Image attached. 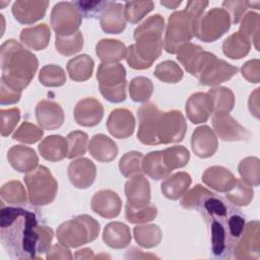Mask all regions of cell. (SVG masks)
<instances>
[{"mask_svg": "<svg viewBox=\"0 0 260 260\" xmlns=\"http://www.w3.org/2000/svg\"><path fill=\"white\" fill-rule=\"evenodd\" d=\"M1 81L21 90L32 80L39 66L38 58L15 40L5 41L0 48Z\"/></svg>", "mask_w": 260, "mask_h": 260, "instance_id": "cell-4", "label": "cell"}, {"mask_svg": "<svg viewBox=\"0 0 260 260\" xmlns=\"http://www.w3.org/2000/svg\"><path fill=\"white\" fill-rule=\"evenodd\" d=\"M204 50L195 44L187 43L182 45L177 51V60L183 65L185 70L192 76H195Z\"/></svg>", "mask_w": 260, "mask_h": 260, "instance_id": "cell-35", "label": "cell"}, {"mask_svg": "<svg viewBox=\"0 0 260 260\" xmlns=\"http://www.w3.org/2000/svg\"><path fill=\"white\" fill-rule=\"evenodd\" d=\"M238 71L239 68L237 66L218 59L214 54L205 51L195 77L201 85L215 86L231 79Z\"/></svg>", "mask_w": 260, "mask_h": 260, "instance_id": "cell-8", "label": "cell"}, {"mask_svg": "<svg viewBox=\"0 0 260 260\" xmlns=\"http://www.w3.org/2000/svg\"><path fill=\"white\" fill-rule=\"evenodd\" d=\"M254 190L252 186L245 183L242 179H237L234 186L225 192L226 199L236 206H247L252 201Z\"/></svg>", "mask_w": 260, "mask_h": 260, "instance_id": "cell-41", "label": "cell"}, {"mask_svg": "<svg viewBox=\"0 0 260 260\" xmlns=\"http://www.w3.org/2000/svg\"><path fill=\"white\" fill-rule=\"evenodd\" d=\"M142 171L153 180L166 179L171 171L165 165L162 150L148 152L142 159Z\"/></svg>", "mask_w": 260, "mask_h": 260, "instance_id": "cell-37", "label": "cell"}, {"mask_svg": "<svg viewBox=\"0 0 260 260\" xmlns=\"http://www.w3.org/2000/svg\"><path fill=\"white\" fill-rule=\"evenodd\" d=\"M153 92L152 81L144 76L134 77L130 81L129 94L133 102L146 103Z\"/></svg>", "mask_w": 260, "mask_h": 260, "instance_id": "cell-44", "label": "cell"}, {"mask_svg": "<svg viewBox=\"0 0 260 260\" xmlns=\"http://www.w3.org/2000/svg\"><path fill=\"white\" fill-rule=\"evenodd\" d=\"M211 194L209 190L201 185H196L188 192L186 191L181 199V205L186 209H197L204 198Z\"/></svg>", "mask_w": 260, "mask_h": 260, "instance_id": "cell-55", "label": "cell"}, {"mask_svg": "<svg viewBox=\"0 0 260 260\" xmlns=\"http://www.w3.org/2000/svg\"><path fill=\"white\" fill-rule=\"evenodd\" d=\"M218 141L215 133L207 125L197 127L191 137L193 152L201 158L212 156L217 150Z\"/></svg>", "mask_w": 260, "mask_h": 260, "instance_id": "cell-21", "label": "cell"}, {"mask_svg": "<svg viewBox=\"0 0 260 260\" xmlns=\"http://www.w3.org/2000/svg\"><path fill=\"white\" fill-rule=\"evenodd\" d=\"M103 241L113 249L126 248L131 242L130 229L123 222L112 221L104 229Z\"/></svg>", "mask_w": 260, "mask_h": 260, "instance_id": "cell-30", "label": "cell"}, {"mask_svg": "<svg viewBox=\"0 0 260 260\" xmlns=\"http://www.w3.org/2000/svg\"><path fill=\"white\" fill-rule=\"evenodd\" d=\"M162 113L153 103L142 105L138 111V140L145 145H158V132Z\"/></svg>", "mask_w": 260, "mask_h": 260, "instance_id": "cell-11", "label": "cell"}, {"mask_svg": "<svg viewBox=\"0 0 260 260\" xmlns=\"http://www.w3.org/2000/svg\"><path fill=\"white\" fill-rule=\"evenodd\" d=\"M241 73L249 82L258 83L260 81V61L253 59L246 62L241 68Z\"/></svg>", "mask_w": 260, "mask_h": 260, "instance_id": "cell-59", "label": "cell"}, {"mask_svg": "<svg viewBox=\"0 0 260 260\" xmlns=\"http://www.w3.org/2000/svg\"><path fill=\"white\" fill-rule=\"evenodd\" d=\"M153 75L165 83H178L183 78V70L172 60H166L156 65Z\"/></svg>", "mask_w": 260, "mask_h": 260, "instance_id": "cell-46", "label": "cell"}, {"mask_svg": "<svg viewBox=\"0 0 260 260\" xmlns=\"http://www.w3.org/2000/svg\"><path fill=\"white\" fill-rule=\"evenodd\" d=\"M90 207L100 216L111 219L119 215L122 208V201L116 192L112 190H100L92 196Z\"/></svg>", "mask_w": 260, "mask_h": 260, "instance_id": "cell-18", "label": "cell"}, {"mask_svg": "<svg viewBox=\"0 0 260 260\" xmlns=\"http://www.w3.org/2000/svg\"><path fill=\"white\" fill-rule=\"evenodd\" d=\"M109 2L110 1H76L73 3L82 15L89 18L96 15L100 17Z\"/></svg>", "mask_w": 260, "mask_h": 260, "instance_id": "cell-56", "label": "cell"}, {"mask_svg": "<svg viewBox=\"0 0 260 260\" xmlns=\"http://www.w3.org/2000/svg\"><path fill=\"white\" fill-rule=\"evenodd\" d=\"M242 180L250 186H258L260 180V160L255 156L243 158L238 166Z\"/></svg>", "mask_w": 260, "mask_h": 260, "instance_id": "cell-45", "label": "cell"}, {"mask_svg": "<svg viewBox=\"0 0 260 260\" xmlns=\"http://www.w3.org/2000/svg\"><path fill=\"white\" fill-rule=\"evenodd\" d=\"M259 87L255 88V90L250 94L248 102L251 114L257 119L259 118Z\"/></svg>", "mask_w": 260, "mask_h": 260, "instance_id": "cell-62", "label": "cell"}, {"mask_svg": "<svg viewBox=\"0 0 260 260\" xmlns=\"http://www.w3.org/2000/svg\"><path fill=\"white\" fill-rule=\"evenodd\" d=\"M142 159L143 154L139 151L126 152L119 161L120 173L127 178H130L137 174H141V172H143Z\"/></svg>", "mask_w": 260, "mask_h": 260, "instance_id": "cell-51", "label": "cell"}, {"mask_svg": "<svg viewBox=\"0 0 260 260\" xmlns=\"http://www.w3.org/2000/svg\"><path fill=\"white\" fill-rule=\"evenodd\" d=\"M100 234V223L87 214L62 222L57 229L58 241L68 248H77L94 241Z\"/></svg>", "mask_w": 260, "mask_h": 260, "instance_id": "cell-6", "label": "cell"}, {"mask_svg": "<svg viewBox=\"0 0 260 260\" xmlns=\"http://www.w3.org/2000/svg\"><path fill=\"white\" fill-rule=\"evenodd\" d=\"M160 4L169 9H175L182 4V1H160Z\"/></svg>", "mask_w": 260, "mask_h": 260, "instance_id": "cell-64", "label": "cell"}, {"mask_svg": "<svg viewBox=\"0 0 260 260\" xmlns=\"http://www.w3.org/2000/svg\"><path fill=\"white\" fill-rule=\"evenodd\" d=\"M165 19L160 14L146 18L134 29L135 44L127 48L126 61L136 70L149 68L160 56L162 50V32Z\"/></svg>", "mask_w": 260, "mask_h": 260, "instance_id": "cell-3", "label": "cell"}, {"mask_svg": "<svg viewBox=\"0 0 260 260\" xmlns=\"http://www.w3.org/2000/svg\"><path fill=\"white\" fill-rule=\"evenodd\" d=\"M29 202L36 206L52 203L58 192V183L50 170L45 166H38L24 176Z\"/></svg>", "mask_w": 260, "mask_h": 260, "instance_id": "cell-7", "label": "cell"}, {"mask_svg": "<svg viewBox=\"0 0 260 260\" xmlns=\"http://www.w3.org/2000/svg\"><path fill=\"white\" fill-rule=\"evenodd\" d=\"M237 178L233 173L220 166L208 168L202 175L203 183L218 192H228L236 183Z\"/></svg>", "mask_w": 260, "mask_h": 260, "instance_id": "cell-26", "label": "cell"}, {"mask_svg": "<svg viewBox=\"0 0 260 260\" xmlns=\"http://www.w3.org/2000/svg\"><path fill=\"white\" fill-rule=\"evenodd\" d=\"M89 153L101 162H110L118 154V146L114 140L105 134H95L88 143Z\"/></svg>", "mask_w": 260, "mask_h": 260, "instance_id": "cell-28", "label": "cell"}, {"mask_svg": "<svg viewBox=\"0 0 260 260\" xmlns=\"http://www.w3.org/2000/svg\"><path fill=\"white\" fill-rule=\"evenodd\" d=\"M74 120L83 127H93L98 125L104 117L103 105L94 98L80 100L74 108Z\"/></svg>", "mask_w": 260, "mask_h": 260, "instance_id": "cell-19", "label": "cell"}, {"mask_svg": "<svg viewBox=\"0 0 260 260\" xmlns=\"http://www.w3.org/2000/svg\"><path fill=\"white\" fill-rule=\"evenodd\" d=\"M251 49V41L237 31L228 37L222 43V52L223 54L233 59L239 60L248 55Z\"/></svg>", "mask_w": 260, "mask_h": 260, "instance_id": "cell-36", "label": "cell"}, {"mask_svg": "<svg viewBox=\"0 0 260 260\" xmlns=\"http://www.w3.org/2000/svg\"><path fill=\"white\" fill-rule=\"evenodd\" d=\"M10 166L19 173H28L38 167L39 157L36 151L27 146L13 145L7 151Z\"/></svg>", "mask_w": 260, "mask_h": 260, "instance_id": "cell-25", "label": "cell"}, {"mask_svg": "<svg viewBox=\"0 0 260 260\" xmlns=\"http://www.w3.org/2000/svg\"><path fill=\"white\" fill-rule=\"evenodd\" d=\"M47 259H72V255L68 247L64 246L60 242L51 247L47 252Z\"/></svg>", "mask_w": 260, "mask_h": 260, "instance_id": "cell-61", "label": "cell"}, {"mask_svg": "<svg viewBox=\"0 0 260 260\" xmlns=\"http://www.w3.org/2000/svg\"><path fill=\"white\" fill-rule=\"evenodd\" d=\"M197 210L209 222L212 254L230 257L246 225L245 218L213 193L204 198Z\"/></svg>", "mask_w": 260, "mask_h": 260, "instance_id": "cell-2", "label": "cell"}, {"mask_svg": "<svg viewBox=\"0 0 260 260\" xmlns=\"http://www.w3.org/2000/svg\"><path fill=\"white\" fill-rule=\"evenodd\" d=\"M107 129L115 138H128L135 130V118L127 109H115L108 117Z\"/></svg>", "mask_w": 260, "mask_h": 260, "instance_id": "cell-20", "label": "cell"}, {"mask_svg": "<svg viewBox=\"0 0 260 260\" xmlns=\"http://www.w3.org/2000/svg\"><path fill=\"white\" fill-rule=\"evenodd\" d=\"M0 133L6 137L12 133L20 120V111L18 108L1 109L0 110Z\"/></svg>", "mask_w": 260, "mask_h": 260, "instance_id": "cell-54", "label": "cell"}, {"mask_svg": "<svg viewBox=\"0 0 260 260\" xmlns=\"http://www.w3.org/2000/svg\"><path fill=\"white\" fill-rule=\"evenodd\" d=\"M162 158L167 168L172 172L176 169L184 168L188 164L190 152L185 146L175 145L162 150Z\"/></svg>", "mask_w": 260, "mask_h": 260, "instance_id": "cell-43", "label": "cell"}, {"mask_svg": "<svg viewBox=\"0 0 260 260\" xmlns=\"http://www.w3.org/2000/svg\"><path fill=\"white\" fill-rule=\"evenodd\" d=\"M100 24L106 34L118 35L122 32L126 27L123 5L110 1L100 16Z\"/></svg>", "mask_w": 260, "mask_h": 260, "instance_id": "cell-24", "label": "cell"}, {"mask_svg": "<svg viewBox=\"0 0 260 260\" xmlns=\"http://www.w3.org/2000/svg\"><path fill=\"white\" fill-rule=\"evenodd\" d=\"M259 30H260V15L256 12L246 13L241 20L239 27V32L247 37L250 41L252 40L255 46V49L259 51Z\"/></svg>", "mask_w": 260, "mask_h": 260, "instance_id": "cell-48", "label": "cell"}, {"mask_svg": "<svg viewBox=\"0 0 260 260\" xmlns=\"http://www.w3.org/2000/svg\"><path fill=\"white\" fill-rule=\"evenodd\" d=\"M222 7L230 14L231 21L235 24H237L242 19V17L244 16V13L249 8L248 1H237V0L223 1Z\"/></svg>", "mask_w": 260, "mask_h": 260, "instance_id": "cell-57", "label": "cell"}, {"mask_svg": "<svg viewBox=\"0 0 260 260\" xmlns=\"http://www.w3.org/2000/svg\"><path fill=\"white\" fill-rule=\"evenodd\" d=\"M133 236L140 247L149 249L156 247L160 243L162 232L156 224H143L136 225L133 229Z\"/></svg>", "mask_w": 260, "mask_h": 260, "instance_id": "cell-39", "label": "cell"}, {"mask_svg": "<svg viewBox=\"0 0 260 260\" xmlns=\"http://www.w3.org/2000/svg\"><path fill=\"white\" fill-rule=\"evenodd\" d=\"M154 8V3L146 1H129L124 6V16L126 21L135 24L138 23L146 14Z\"/></svg>", "mask_w": 260, "mask_h": 260, "instance_id": "cell-47", "label": "cell"}, {"mask_svg": "<svg viewBox=\"0 0 260 260\" xmlns=\"http://www.w3.org/2000/svg\"><path fill=\"white\" fill-rule=\"evenodd\" d=\"M19 39L29 49L35 51L44 50L49 45L51 30L46 23H40L23 28L19 35Z\"/></svg>", "mask_w": 260, "mask_h": 260, "instance_id": "cell-29", "label": "cell"}, {"mask_svg": "<svg viewBox=\"0 0 260 260\" xmlns=\"http://www.w3.org/2000/svg\"><path fill=\"white\" fill-rule=\"evenodd\" d=\"M230 14L223 8L214 7L203 14L197 22L194 37L202 42H215L231 27Z\"/></svg>", "mask_w": 260, "mask_h": 260, "instance_id": "cell-9", "label": "cell"}, {"mask_svg": "<svg viewBox=\"0 0 260 260\" xmlns=\"http://www.w3.org/2000/svg\"><path fill=\"white\" fill-rule=\"evenodd\" d=\"M125 215L130 223H146L156 217L157 208L150 202L142 207H132L126 203Z\"/></svg>", "mask_w": 260, "mask_h": 260, "instance_id": "cell-50", "label": "cell"}, {"mask_svg": "<svg viewBox=\"0 0 260 260\" xmlns=\"http://www.w3.org/2000/svg\"><path fill=\"white\" fill-rule=\"evenodd\" d=\"M39 80L47 87H58L66 82V74L64 69L59 65L49 64L40 70Z\"/></svg>", "mask_w": 260, "mask_h": 260, "instance_id": "cell-49", "label": "cell"}, {"mask_svg": "<svg viewBox=\"0 0 260 260\" xmlns=\"http://www.w3.org/2000/svg\"><path fill=\"white\" fill-rule=\"evenodd\" d=\"M212 126L217 136L223 141H244L250 137V132L230 114H214Z\"/></svg>", "mask_w": 260, "mask_h": 260, "instance_id": "cell-14", "label": "cell"}, {"mask_svg": "<svg viewBox=\"0 0 260 260\" xmlns=\"http://www.w3.org/2000/svg\"><path fill=\"white\" fill-rule=\"evenodd\" d=\"M208 4V1H188L184 10L170 15L162 41L166 52L176 54L182 45L190 43L194 37L197 22Z\"/></svg>", "mask_w": 260, "mask_h": 260, "instance_id": "cell-5", "label": "cell"}, {"mask_svg": "<svg viewBox=\"0 0 260 260\" xmlns=\"http://www.w3.org/2000/svg\"><path fill=\"white\" fill-rule=\"evenodd\" d=\"M43 128L24 121L13 133L12 139L25 144H32L41 140L44 135Z\"/></svg>", "mask_w": 260, "mask_h": 260, "instance_id": "cell-53", "label": "cell"}, {"mask_svg": "<svg viewBox=\"0 0 260 260\" xmlns=\"http://www.w3.org/2000/svg\"><path fill=\"white\" fill-rule=\"evenodd\" d=\"M1 200L11 205H22L26 202L27 194L23 185L17 181H9L5 183L0 190Z\"/></svg>", "mask_w": 260, "mask_h": 260, "instance_id": "cell-42", "label": "cell"}, {"mask_svg": "<svg viewBox=\"0 0 260 260\" xmlns=\"http://www.w3.org/2000/svg\"><path fill=\"white\" fill-rule=\"evenodd\" d=\"M82 14L73 2H58L51 11V26L56 36H70L79 30Z\"/></svg>", "mask_w": 260, "mask_h": 260, "instance_id": "cell-10", "label": "cell"}, {"mask_svg": "<svg viewBox=\"0 0 260 260\" xmlns=\"http://www.w3.org/2000/svg\"><path fill=\"white\" fill-rule=\"evenodd\" d=\"M259 221L248 222L238 242L234 247V255L237 259H258L260 257V232Z\"/></svg>", "mask_w": 260, "mask_h": 260, "instance_id": "cell-13", "label": "cell"}, {"mask_svg": "<svg viewBox=\"0 0 260 260\" xmlns=\"http://www.w3.org/2000/svg\"><path fill=\"white\" fill-rule=\"evenodd\" d=\"M126 86L127 81L123 82L120 85L114 86V87H103L99 86L100 92L102 95L110 103H122L126 100Z\"/></svg>", "mask_w": 260, "mask_h": 260, "instance_id": "cell-58", "label": "cell"}, {"mask_svg": "<svg viewBox=\"0 0 260 260\" xmlns=\"http://www.w3.org/2000/svg\"><path fill=\"white\" fill-rule=\"evenodd\" d=\"M95 54L102 63H119L126 58L127 48L119 40L103 39L95 46Z\"/></svg>", "mask_w": 260, "mask_h": 260, "instance_id": "cell-31", "label": "cell"}, {"mask_svg": "<svg viewBox=\"0 0 260 260\" xmlns=\"http://www.w3.org/2000/svg\"><path fill=\"white\" fill-rule=\"evenodd\" d=\"M212 103L213 114H229L235 106L234 92L224 86H217L208 90Z\"/></svg>", "mask_w": 260, "mask_h": 260, "instance_id": "cell-38", "label": "cell"}, {"mask_svg": "<svg viewBox=\"0 0 260 260\" xmlns=\"http://www.w3.org/2000/svg\"><path fill=\"white\" fill-rule=\"evenodd\" d=\"M56 50L59 54L69 57L73 56L83 48V36L80 30L70 36H56Z\"/></svg>", "mask_w": 260, "mask_h": 260, "instance_id": "cell-40", "label": "cell"}, {"mask_svg": "<svg viewBox=\"0 0 260 260\" xmlns=\"http://www.w3.org/2000/svg\"><path fill=\"white\" fill-rule=\"evenodd\" d=\"M74 258L75 259H90V258H93V252L89 248H84V249L76 251Z\"/></svg>", "mask_w": 260, "mask_h": 260, "instance_id": "cell-63", "label": "cell"}, {"mask_svg": "<svg viewBox=\"0 0 260 260\" xmlns=\"http://www.w3.org/2000/svg\"><path fill=\"white\" fill-rule=\"evenodd\" d=\"M94 62L90 56L81 54L71 58L66 65V69L70 79L81 82L89 79L92 75Z\"/></svg>", "mask_w": 260, "mask_h": 260, "instance_id": "cell-34", "label": "cell"}, {"mask_svg": "<svg viewBox=\"0 0 260 260\" xmlns=\"http://www.w3.org/2000/svg\"><path fill=\"white\" fill-rule=\"evenodd\" d=\"M187 130V123L184 115L177 110L164 112L158 132L159 144L181 142Z\"/></svg>", "mask_w": 260, "mask_h": 260, "instance_id": "cell-12", "label": "cell"}, {"mask_svg": "<svg viewBox=\"0 0 260 260\" xmlns=\"http://www.w3.org/2000/svg\"><path fill=\"white\" fill-rule=\"evenodd\" d=\"M127 204L132 207H142L150 201V185L141 174L132 176L125 184Z\"/></svg>", "mask_w": 260, "mask_h": 260, "instance_id": "cell-22", "label": "cell"}, {"mask_svg": "<svg viewBox=\"0 0 260 260\" xmlns=\"http://www.w3.org/2000/svg\"><path fill=\"white\" fill-rule=\"evenodd\" d=\"M67 173L70 183L75 188L87 189L95 180L96 168L90 159L80 157L69 164Z\"/></svg>", "mask_w": 260, "mask_h": 260, "instance_id": "cell-17", "label": "cell"}, {"mask_svg": "<svg viewBox=\"0 0 260 260\" xmlns=\"http://www.w3.org/2000/svg\"><path fill=\"white\" fill-rule=\"evenodd\" d=\"M36 118L41 128L55 130L64 123V112L62 107L53 101L42 100L36 106Z\"/></svg>", "mask_w": 260, "mask_h": 260, "instance_id": "cell-16", "label": "cell"}, {"mask_svg": "<svg viewBox=\"0 0 260 260\" xmlns=\"http://www.w3.org/2000/svg\"><path fill=\"white\" fill-rule=\"evenodd\" d=\"M68 153L67 157L72 159L85 154L88 147V136L83 131H72L68 133L67 137Z\"/></svg>", "mask_w": 260, "mask_h": 260, "instance_id": "cell-52", "label": "cell"}, {"mask_svg": "<svg viewBox=\"0 0 260 260\" xmlns=\"http://www.w3.org/2000/svg\"><path fill=\"white\" fill-rule=\"evenodd\" d=\"M21 92V90L14 89L0 80V104L2 106L16 104L20 100Z\"/></svg>", "mask_w": 260, "mask_h": 260, "instance_id": "cell-60", "label": "cell"}, {"mask_svg": "<svg viewBox=\"0 0 260 260\" xmlns=\"http://www.w3.org/2000/svg\"><path fill=\"white\" fill-rule=\"evenodd\" d=\"M192 183L191 176L186 172H178L171 176L161 183L160 189L162 194L171 200H177L184 195Z\"/></svg>", "mask_w": 260, "mask_h": 260, "instance_id": "cell-33", "label": "cell"}, {"mask_svg": "<svg viewBox=\"0 0 260 260\" xmlns=\"http://www.w3.org/2000/svg\"><path fill=\"white\" fill-rule=\"evenodd\" d=\"M186 114L193 124L206 122L212 114L211 99L206 92H195L186 103Z\"/></svg>", "mask_w": 260, "mask_h": 260, "instance_id": "cell-23", "label": "cell"}, {"mask_svg": "<svg viewBox=\"0 0 260 260\" xmlns=\"http://www.w3.org/2000/svg\"><path fill=\"white\" fill-rule=\"evenodd\" d=\"M99 86L114 87L126 80L125 67L120 63H101L96 71Z\"/></svg>", "mask_w": 260, "mask_h": 260, "instance_id": "cell-32", "label": "cell"}, {"mask_svg": "<svg viewBox=\"0 0 260 260\" xmlns=\"http://www.w3.org/2000/svg\"><path fill=\"white\" fill-rule=\"evenodd\" d=\"M42 225L34 212L19 206H4L1 202L0 239L12 259H36L40 254Z\"/></svg>", "mask_w": 260, "mask_h": 260, "instance_id": "cell-1", "label": "cell"}, {"mask_svg": "<svg viewBox=\"0 0 260 260\" xmlns=\"http://www.w3.org/2000/svg\"><path fill=\"white\" fill-rule=\"evenodd\" d=\"M50 2L46 0H17L12 4L14 18L22 24H31L44 18Z\"/></svg>", "mask_w": 260, "mask_h": 260, "instance_id": "cell-15", "label": "cell"}, {"mask_svg": "<svg viewBox=\"0 0 260 260\" xmlns=\"http://www.w3.org/2000/svg\"><path fill=\"white\" fill-rule=\"evenodd\" d=\"M40 154L49 161H59L67 157V139L61 135H49L38 146Z\"/></svg>", "mask_w": 260, "mask_h": 260, "instance_id": "cell-27", "label": "cell"}]
</instances>
